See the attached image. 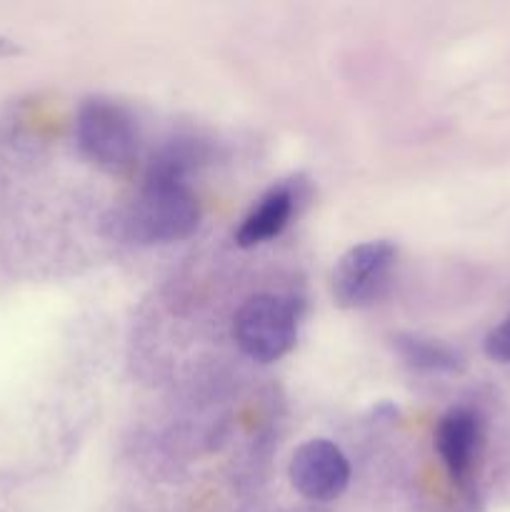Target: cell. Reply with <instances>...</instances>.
I'll return each mask as SVG.
<instances>
[{
  "instance_id": "cell-6",
  "label": "cell",
  "mask_w": 510,
  "mask_h": 512,
  "mask_svg": "<svg viewBox=\"0 0 510 512\" xmlns=\"http://www.w3.org/2000/svg\"><path fill=\"white\" fill-rule=\"evenodd\" d=\"M435 445L450 478L458 485L468 483L480 448L478 415L468 408H453L445 413L435 430Z\"/></svg>"
},
{
  "instance_id": "cell-3",
  "label": "cell",
  "mask_w": 510,
  "mask_h": 512,
  "mask_svg": "<svg viewBox=\"0 0 510 512\" xmlns=\"http://www.w3.org/2000/svg\"><path fill=\"white\" fill-rule=\"evenodd\" d=\"M235 343L258 363H275L298 340V310L283 295L260 293L245 300L235 313Z\"/></svg>"
},
{
  "instance_id": "cell-4",
  "label": "cell",
  "mask_w": 510,
  "mask_h": 512,
  "mask_svg": "<svg viewBox=\"0 0 510 512\" xmlns=\"http://www.w3.org/2000/svg\"><path fill=\"white\" fill-rule=\"evenodd\" d=\"M395 250L388 240H370L350 248L330 275V290L340 308H363L383 293L395 265Z\"/></svg>"
},
{
  "instance_id": "cell-5",
  "label": "cell",
  "mask_w": 510,
  "mask_h": 512,
  "mask_svg": "<svg viewBox=\"0 0 510 512\" xmlns=\"http://www.w3.org/2000/svg\"><path fill=\"white\" fill-rule=\"evenodd\" d=\"M288 475L303 498L330 503L348 488L350 465L338 445L328 440H308L290 458Z\"/></svg>"
},
{
  "instance_id": "cell-9",
  "label": "cell",
  "mask_w": 510,
  "mask_h": 512,
  "mask_svg": "<svg viewBox=\"0 0 510 512\" xmlns=\"http://www.w3.org/2000/svg\"><path fill=\"white\" fill-rule=\"evenodd\" d=\"M485 353L495 363H510V315L498 328L490 330V335L485 338Z\"/></svg>"
},
{
  "instance_id": "cell-8",
  "label": "cell",
  "mask_w": 510,
  "mask_h": 512,
  "mask_svg": "<svg viewBox=\"0 0 510 512\" xmlns=\"http://www.w3.org/2000/svg\"><path fill=\"white\" fill-rule=\"evenodd\" d=\"M393 345L410 368L423 370V373H453L460 368L458 355L433 340L418 338V335H398L393 338Z\"/></svg>"
},
{
  "instance_id": "cell-1",
  "label": "cell",
  "mask_w": 510,
  "mask_h": 512,
  "mask_svg": "<svg viewBox=\"0 0 510 512\" xmlns=\"http://www.w3.org/2000/svg\"><path fill=\"white\" fill-rule=\"evenodd\" d=\"M200 210L185 183L145 180L143 190L115 213L113 230L125 243L165 245L198 228Z\"/></svg>"
},
{
  "instance_id": "cell-7",
  "label": "cell",
  "mask_w": 510,
  "mask_h": 512,
  "mask_svg": "<svg viewBox=\"0 0 510 512\" xmlns=\"http://www.w3.org/2000/svg\"><path fill=\"white\" fill-rule=\"evenodd\" d=\"M293 205V190L288 185H278L270 193H265L258 208H253V213L238 228L235 240H238L240 248H253V245H260L283 233L290 215H293Z\"/></svg>"
},
{
  "instance_id": "cell-2",
  "label": "cell",
  "mask_w": 510,
  "mask_h": 512,
  "mask_svg": "<svg viewBox=\"0 0 510 512\" xmlns=\"http://www.w3.org/2000/svg\"><path fill=\"white\" fill-rule=\"evenodd\" d=\"M75 138L80 153L108 173H123L138 158V125L133 115L113 100L90 98L80 105Z\"/></svg>"
}]
</instances>
